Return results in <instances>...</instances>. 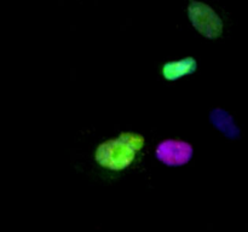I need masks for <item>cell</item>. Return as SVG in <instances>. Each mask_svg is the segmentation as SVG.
Listing matches in <instances>:
<instances>
[{
  "label": "cell",
  "instance_id": "7a4b0ae2",
  "mask_svg": "<svg viewBox=\"0 0 248 232\" xmlns=\"http://www.w3.org/2000/svg\"><path fill=\"white\" fill-rule=\"evenodd\" d=\"M188 17L198 33L207 39H218L223 33V21L217 12L201 1H190L188 5Z\"/></svg>",
  "mask_w": 248,
  "mask_h": 232
},
{
  "label": "cell",
  "instance_id": "6da1fadb",
  "mask_svg": "<svg viewBox=\"0 0 248 232\" xmlns=\"http://www.w3.org/2000/svg\"><path fill=\"white\" fill-rule=\"evenodd\" d=\"M136 151L124 138L123 133L115 139L101 143L94 150V160L103 168L109 171H124L133 163Z\"/></svg>",
  "mask_w": 248,
  "mask_h": 232
},
{
  "label": "cell",
  "instance_id": "277c9868",
  "mask_svg": "<svg viewBox=\"0 0 248 232\" xmlns=\"http://www.w3.org/2000/svg\"><path fill=\"white\" fill-rule=\"evenodd\" d=\"M198 69V62L194 57L169 60L161 67V75L167 81H177L186 75H191Z\"/></svg>",
  "mask_w": 248,
  "mask_h": 232
},
{
  "label": "cell",
  "instance_id": "5b68a950",
  "mask_svg": "<svg viewBox=\"0 0 248 232\" xmlns=\"http://www.w3.org/2000/svg\"><path fill=\"white\" fill-rule=\"evenodd\" d=\"M210 120L212 122V125L218 130H220L225 137L232 138V139L240 137V128L235 123L234 117L228 111L219 108L215 109L211 113Z\"/></svg>",
  "mask_w": 248,
  "mask_h": 232
},
{
  "label": "cell",
  "instance_id": "3957f363",
  "mask_svg": "<svg viewBox=\"0 0 248 232\" xmlns=\"http://www.w3.org/2000/svg\"><path fill=\"white\" fill-rule=\"evenodd\" d=\"M194 149L190 143L181 139H165L157 144L155 156L169 167L184 166L191 160Z\"/></svg>",
  "mask_w": 248,
  "mask_h": 232
}]
</instances>
